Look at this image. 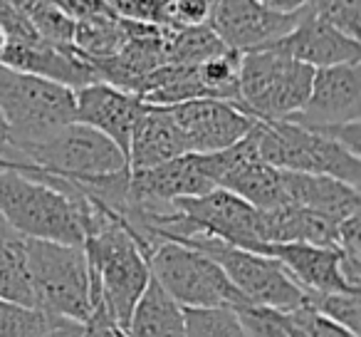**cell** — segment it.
Instances as JSON below:
<instances>
[{
  "label": "cell",
  "instance_id": "6da1fadb",
  "mask_svg": "<svg viewBox=\"0 0 361 337\" xmlns=\"http://www.w3.org/2000/svg\"><path fill=\"white\" fill-rule=\"evenodd\" d=\"M0 213L25 238L82 246L92 201L70 179L20 161L0 169Z\"/></svg>",
  "mask_w": 361,
  "mask_h": 337
},
{
  "label": "cell",
  "instance_id": "7a4b0ae2",
  "mask_svg": "<svg viewBox=\"0 0 361 337\" xmlns=\"http://www.w3.org/2000/svg\"><path fill=\"white\" fill-rule=\"evenodd\" d=\"M257 154L262 161L302 174H322L349 187L361 184V154H354L331 136L307 129L290 119H255Z\"/></svg>",
  "mask_w": 361,
  "mask_h": 337
},
{
  "label": "cell",
  "instance_id": "3957f363",
  "mask_svg": "<svg viewBox=\"0 0 361 337\" xmlns=\"http://www.w3.org/2000/svg\"><path fill=\"white\" fill-rule=\"evenodd\" d=\"M314 67L270 45L240 55L238 107L255 119H285L305 107Z\"/></svg>",
  "mask_w": 361,
  "mask_h": 337
},
{
  "label": "cell",
  "instance_id": "277c9868",
  "mask_svg": "<svg viewBox=\"0 0 361 337\" xmlns=\"http://www.w3.org/2000/svg\"><path fill=\"white\" fill-rule=\"evenodd\" d=\"M0 117L13 149L35 144L75 122V90L0 62Z\"/></svg>",
  "mask_w": 361,
  "mask_h": 337
},
{
  "label": "cell",
  "instance_id": "5b68a950",
  "mask_svg": "<svg viewBox=\"0 0 361 337\" xmlns=\"http://www.w3.org/2000/svg\"><path fill=\"white\" fill-rule=\"evenodd\" d=\"M16 164L27 161L70 182H90L129 169V159L109 136L77 119L60 126L42 141L16 146Z\"/></svg>",
  "mask_w": 361,
  "mask_h": 337
},
{
  "label": "cell",
  "instance_id": "8992f818",
  "mask_svg": "<svg viewBox=\"0 0 361 337\" xmlns=\"http://www.w3.org/2000/svg\"><path fill=\"white\" fill-rule=\"evenodd\" d=\"M25 258L37 307L47 315L85 322L92 310L90 263L85 248L25 238Z\"/></svg>",
  "mask_w": 361,
  "mask_h": 337
},
{
  "label": "cell",
  "instance_id": "52a82bcc",
  "mask_svg": "<svg viewBox=\"0 0 361 337\" xmlns=\"http://www.w3.org/2000/svg\"><path fill=\"white\" fill-rule=\"evenodd\" d=\"M151 278L180 307L247 305L223 268L206 253L178 241H161L149 253Z\"/></svg>",
  "mask_w": 361,
  "mask_h": 337
},
{
  "label": "cell",
  "instance_id": "ba28073f",
  "mask_svg": "<svg viewBox=\"0 0 361 337\" xmlns=\"http://www.w3.org/2000/svg\"><path fill=\"white\" fill-rule=\"evenodd\" d=\"M178 243L206 253L223 268L228 280L240 290L247 305H265L275 310H292L307 302L310 292L270 256H260L247 248H238L213 236H188Z\"/></svg>",
  "mask_w": 361,
  "mask_h": 337
},
{
  "label": "cell",
  "instance_id": "9c48e42d",
  "mask_svg": "<svg viewBox=\"0 0 361 337\" xmlns=\"http://www.w3.org/2000/svg\"><path fill=\"white\" fill-rule=\"evenodd\" d=\"M216 189L196 151L169 159L164 164L129 169V196L136 206L149 211H171V203L183 196H201Z\"/></svg>",
  "mask_w": 361,
  "mask_h": 337
},
{
  "label": "cell",
  "instance_id": "30bf717a",
  "mask_svg": "<svg viewBox=\"0 0 361 337\" xmlns=\"http://www.w3.org/2000/svg\"><path fill=\"white\" fill-rule=\"evenodd\" d=\"M305 8L297 13H277L260 0H218L211 28L231 50L250 52L280 42L300 23Z\"/></svg>",
  "mask_w": 361,
  "mask_h": 337
},
{
  "label": "cell",
  "instance_id": "8fae6325",
  "mask_svg": "<svg viewBox=\"0 0 361 337\" xmlns=\"http://www.w3.org/2000/svg\"><path fill=\"white\" fill-rule=\"evenodd\" d=\"M169 110L178 129L183 131L188 151H196V154L226 149L243 139L255 124V117L243 112L238 105L213 100V97L178 102V105H169Z\"/></svg>",
  "mask_w": 361,
  "mask_h": 337
},
{
  "label": "cell",
  "instance_id": "7c38bea8",
  "mask_svg": "<svg viewBox=\"0 0 361 337\" xmlns=\"http://www.w3.org/2000/svg\"><path fill=\"white\" fill-rule=\"evenodd\" d=\"M361 62H344L314 70L305 107L285 119L322 129L361 119Z\"/></svg>",
  "mask_w": 361,
  "mask_h": 337
},
{
  "label": "cell",
  "instance_id": "4fadbf2b",
  "mask_svg": "<svg viewBox=\"0 0 361 337\" xmlns=\"http://www.w3.org/2000/svg\"><path fill=\"white\" fill-rule=\"evenodd\" d=\"M0 62L16 70L30 72V75L45 77L57 85H65L70 90H80V87L97 82V72L75 45H57V42H47L42 37L25 42L8 40L6 50L0 52Z\"/></svg>",
  "mask_w": 361,
  "mask_h": 337
},
{
  "label": "cell",
  "instance_id": "5bb4252c",
  "mask_svg": "<svg viewBox=\"0 0 361 337\" xmlns=\"http://www.w3.org/2000/svg\"><path fill=\"white\" fill-rule=\"evenodd\" d=\"M144 100L97 80L75 90V119L106 134L129 159V139Z\"/></svg>",
  "mask_w": 361,
  "mask_h": 337
},
{
  "label": "cell",
  "instance_id": "9a60e30c",
  "mask_svg": "<svg viewBox=\"0 0 361 337\" xmlns=\"http://www.w3.org/2000/svg\"><path fill=\"white\" fill-rule=\"evenodd\" d=\"M275 45L282 47L295 60L312 65L314 70L344 65V62H361L359 40L349 37L339 28H334L324 18L317 16L310 3H307L305 13H302L300 23Z\"/></svg>",
  "mask_w": 361,
  "mask_h": 337
},
{
  "label": "cell",
  "instance_id": "2e32d148",
  "mask_svg": "<svg viewBox=\"0 0 361 337\" xmlns=\"http://www.w3.org/2000/svg\"><path fill=\"white\" fill-rule=\"evenodd\" d=\"M252 253L275 258L307 292L361 290V288L346 285L339 271V251L331 246H317L305 241L257 243Z\"/></svg>",
  "mask_w": 361,
  "mask_h": 337
},
{
  "label": "cell",
  "instance_id": "e0dca14e",
  "mask_svg": "<svg viewBox=\"0 0 361 337\" xmlns=\"http://www.w3.org/2000/svg\"><path fill=\"white\" fill-rule=\"evenodd\" d=\"M186 151L188 144L183 139V131L178 129L169 107L144 102L134 122V129H131L129 169H146V166L164 164V161L176 159Z\"/></svg>",
  "mask_w": 361,
  "mask_h": 337
},
{
  "label": "cell",
  "instance_id": "ac0fdd59",
  "mask_svg": "<svg viewBox=\"0 0 361 337\" xmlns=\"http://www.w3.org/2000/svg\"><path fill=\"white\" fill-rule=\"evenodd\" d=\"M282 182L290 203L314 211L329 221H344L351 213H359L361 194L359 189L339 182V179L322 177V174H302L282 169Z\"/></svg>",
  "mask_w": 361,
  "mask_h": 337
},
{
  "label": "cell",
  "instance_id": "d6986e66",
  "mask_svg": "<svg viewBox=\"0 0 361 337\" xmlns=\"http://www.w3.org/2000/svg\"><path fill=\"white\" fill-rule=\"evenodd\" d=\"M124 332L129 337H186L183 307L151 278Z\"/></svg>",
  "mask_w": 361,
  "mask_h": 337
},
{
  "label": "cell",
  "instance_id": "ffe728a7",
  "mask_svg": "<svg viewBox=\"0 0 361 337\" xmlns=\"http://www.w3.org/2000/svg\"><path fill=\"white\" fill-rule=\"evenodd\" d=\"M126 42V23L116 16H99V18H85L75 20V35L72 45L75 50L90 60H102L121 50Z\"/></svg>",
  "mask_w": 361,
  "mask_h": 337
},
{
  "label": "cell",
  "instance_id": "44dd1931",
  "mask_svg": "<svg viewBox=\"0 0 361 337\" xmlns=\"http://www.w3.org/2000/svg\"><path fill=\"white\" fill-rule=\"evenodd\" d=\"M228 50V45L216 35V30L208 25L178 28L171 30L166 28L164 52L169 65H201L203 60Z\"/></svg>",
  "mask_w": 361,
  "mask_h": 337
},
{
  "label": "cell",
  "instance_id": "7402d4cb",
  "mask_svg": "<svg viewBox=\"0 0 361 337\" xmlns=\"http://www.w3.org/2000/svg\"><path fill=\"white\" fill-rule=\"evenodd\" d=\"M0 300L37 307L25 258V236L0 241Z\"/></svg>",
  "mask_w": 361,
  "mask_h": 337
},
{
  "label": "cell",
  "instance_id": "603a6c76",
  "mask_svg": "<svg viewBox=\"0 0 361 337\" xmlns=\"http://www.w3.org/2000/svg\"><path fill=\"white\" fill-rule=\"evenodd\" d=\"M35 32L47 42H57V45H72V35H75V20L57 6L55 0H13Z\"/></svg>",
  "mask_w": 361,
  "mask_h": 337
},
{
  "label": "cell",
  "instance_id": "cb8c5ba5",
  "mask_svg": "<svg viewBox=\"0 0 361 337\" xmlns=\"http://www.w3.org/2000/svg\"><path fill=\"white\" fill-rule=\"evenodd\" d=\"M186 337H247L235 310L221 307H183Z\"/></svg>",
  "mask_w": 361,
  "mask_h": 337
},
{
  "label": "cell",
  "instance_id": "d4e9b609",
  "mask_svg": "<svg viewBox=\"0 0 361 337\" xmlns=\"http://www.w3.org/2000/svg\"><path fill=\"white\" fill-rule=\"evenodd\" d=\"M280 317L290 337H361L346 330L339 322L329 320L326 315H322L310 302L292 307V310H280Z\"/></svg>",
  "mask_w": 361,
  "mask_h": 337
},
{
  "label": "cell",
  "instance_id": "484cf974",
  "mask_svg": "<svg viewBox=\"0 0 361 337\" xmlns=\"http://www.w3.org/2000/svg\"><path fill=\"white\" fill-rule=\"evenodd\" d=\"M361 290H331V292H310L307 302L329 320L344 325L346 330L361 335Z\"/></svg>",
  "mask_w": 361,
  "mask_h": 337
},
{
  "label": "cell",
  "instance_id": "4316f807",
  "mask_svg": "<svg viewBox=\"0 0 361 337\" xmlns=\"http://www.w3.org/2000/svg\"><path fill=\"white\" fill-rule=\"evenodd\" d=\"M50 327V315L40 307L0 300V337H42Z\"/></svg>",
  "mask_w": 361,
  "mask_h": 337
},
{
  "label": "cell",
  "instance_id": "83f0119b",
  "mask_svg": "<svg viewBox=\"0 0 361 337\" xmlns=\"http://www.w3.org/2000/svg\"><path fill=\"white\" fill-rule=\"evenodd\" d=\"M312 11L349 37L359 40L361 30V0H310Z\"/></svg>",
  "mask_w": 361,
  "mask_h": 337
},
{
  "label": "cell",
  "instance_id": "f1b7e54d",
  "mask_svg": "<svg viewBox=\"0 0 361 337\" xmlns=\"http://www.w3.org/2000/svg\"><path fill=\"white\" fill-rule=\"evenodd\" d=\"M247 337H290L282 325L280 310L265 305H238L233 307Z\"/></svg>",
  "mask_w": 361,
  "mask_h": 337
},
{
  "label": "cell",
  "instance_id": "f546056e",
  "mask_svg": "<svg viewBox=\"0 0 361 337\" xmlns=\"http://www.w3.org/2000/svg\"><path fill=\"white\" fill-rule=\"evenodd\" d=\"M116 18L131 23H164V0H106Z\"/></svg>",
  "mask_w": 361,
  "mask_h": 337
},
{
  "label": "cell",
  "instance_id": "4dcf8cb0",
  "mask_svg": "<svg viewBox=\"0 0 361 337\" xmlns=\"http://www.w3.org/2000/svg\"><path fill=\"white\" fill-rule=\"evenodd\" d=\"M57 6L72 18V20H85V18L114 16L106 0H55Z\"/></svg>",
  "mask_w": 361,
  "mask_h": 337
},
{
  "label": "cell",
  "instance_id": "1f68e13d",
  "mask_svg": "<svg viewBox=\"0 0 361 337\" xmlns=\"http://www.w3.org/2000/svg\"><path fill=\"white\" fill-rule=\"evenodd\" d=\"M42 337H82V322L50 315V327L42 332Z\"/></svg>",
  "mask_w": 361,
  "mask_h": 337
},
{
  "label": "cell",
  "instance_id": "d6a6232c",
  "mask_svg": "<svg viewBox=\"0 0 361 337\" xmlns=\"http://www.w3.org/2000/svg\"><path fill=\"white\" fill-rule=\"evenodd\" d=\"M16 161H18V156L11 144V131H8L6 119L0 117V169H8V166H13Z\"/></svg>",
  "mask_w": 361,
  "mask_h": 337
},
{
  "label": "cell",
  "instance_id": "836d02e7",
  "mask_svg": "<svg viewBox=\"0 0 361 337\" xmlns=\"http://www.w3.org/2000/svg\"><path fill=\"white\" fill-rule=\"evenodd\" d=\"M260 3L277 13H297V11H302L310 0H260Z\"/></svg>",
  "mask_w": 361,
  "mask_h": 337
},
{
  "label": "cell",
  "instance_id": "e575fe53",
  "mask_svg": "<svg viewBox=\"0 0 361 337\" xmlns=\"http://www.w3.org/2000/svg\"><path fill=\"white\" fill-rule=\"evenodd\" d=\"M16 236H20V233H18L16 228L3 218V213H0V241H8V238H16Z\"/></svg>",
  "mask_w": 361,
  "mask_h": 337
},
{
  "label": "cell",
  "instance_id": "d590c367",
  "mask_svg": "<svg viewBox=\"0 0 361 337\" xmlns=\"http://www.w3.org/2000/svg\"><path fill=\"white\" fill-rule=\"evenodd\" d=\"M104 337H129V335H126V332H124V330H121V327L111 325V327H109V330H106V332H104Z\"/></svg>",
  "mask_w": 361,
  "mask_h": 337
},
{
  "label": "cell",
  "instance_id": "8d00e7d4",
  "mask_svg": "<svg viewBox=\"0 0 361 337\" xmlns=\"http://www.w3.org/2000/svg\"><path fill=\"white\" fill-rule=\"evenodd\" d=\"M6 45H8V35H6V30H3V25H0V52L6 50Z\"/></svg>",
  "mask_w": 361,
  "mask_h": 337
}]
</instances>
